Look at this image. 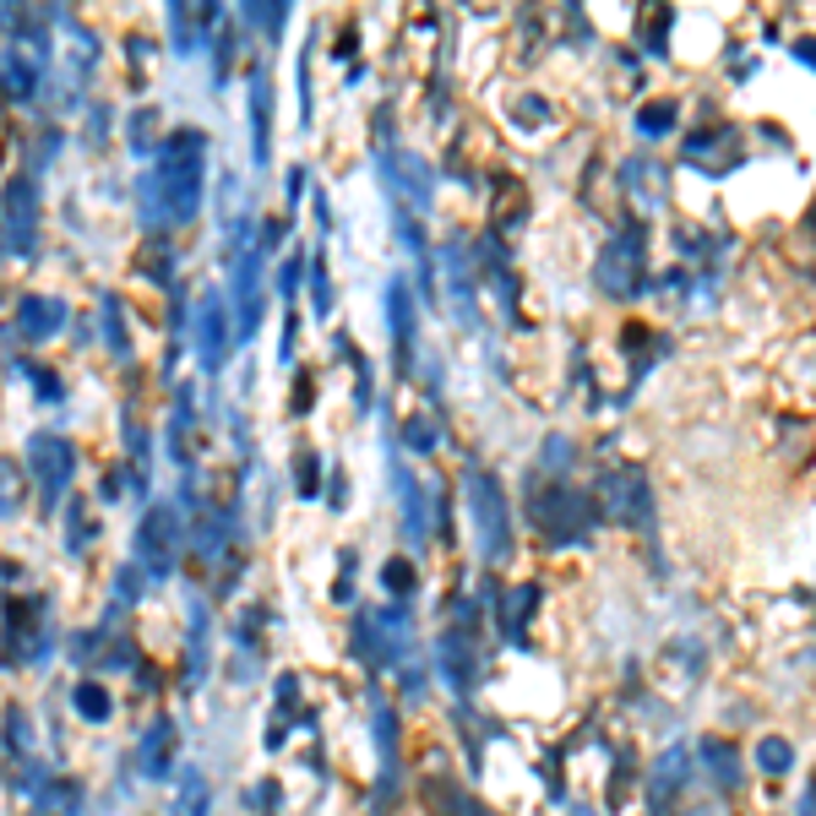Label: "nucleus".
<instances>
[{
	"label": "nucleus",
	"instance_id": "obj_29",
	"mask_svg": "<svg viewBox=\"0 0 816 816\" xmlns=\"http://www.w3.org/2000/svg\"><path fill=\"white\" fill-rule=\"evenodd\" d=\"M577 816H594V811H588V805H583V811H577Z\"/></svg>",
	"mask_w": 816,
	"mask_h": 816
},
{
	"label": "nucleus",
	"instance_id": "obj_25",
	"mask_svg": "<svg viewBox=\"0 0 816 816\" xmlns=\"http://www.w3.org/2000/svg\"><path fill=\"white\" fill-rule=\"evenodd\" d=\"M408 447H415V452H425V447H431V425H425V420L408 425Z\"/></svg>",
	"mask_w": 816,
	"mask_h": 816
},
{
	"label": "nucleus",
	"instance_id": "obj_21",
	"mask_svg": "<svg viewBox=\"0 0 816 816\" xmlns=\"http://www.w3.org/2000/svg\"><path fill=\"white\" fill-rule=\"evenodd\" d=\"M251 131H256V164H267V88H251Z\"/></svg>",
	"mask_w": 816,
	"mask_h": 816
},
{
	"label": "nucleus",
	"instance_id": "obj_3",
	"mask_svg": "<svg viewBox=\"0 0 816 816\" xmlns=\"http://www.w3.org/2000/svg\"><path fill=\"white\" fill-rule=\"evenodd\" d=\"M28 463H34L39 501H44V507H55V501L66 496L72 474H77V452H72V442H61V436H34V442H28Z\"/></svg>",
	"mask_w": 816,
	"mask_h": 816
},
{
	"label": "nucleus",
	"instance_id": "obj_14",
	"mask_svg": "<svg viewBox=\"0 0 816 816\" xmlns=\"http://www.w3.org/2000/svg\"><path fill=\"white\" fill-rule=\"evenodd\" d=\"M213 17H218L213 7H175V12H169V28H175V50H180V55H191V50H196V39H202V34L213 28Z\"/></svg>",
	"mask_w": 816,
	"mask_h": 816
},
{
	"label": "nucleus",
	"instance_id": "obj_16",
	"mask_svg": "<svg viewBox=\"0 0 816 816\" xmlns=\"http://www.w3.org/2000/svg\"><path fill=\"white\" fill-rule=\"evenodd\" d=\"M756 767H762L767 778H783V773L794 767V745H789L783 735H762V740H756Z\"/></svg>",
	"mask_w": 816,
	"mask_h": 816
},
{
	"label": "nucleus",
	"instance_id": "obj_13",
	"mask_svg": "<svg viewBox=\"0 0 816 816\" xmlns=\"http://www.w3.org/2000/svg\"><path fill=\"white\" fill-rule=\"evenodd\" d=\"M386 175H397V180H392V191L415 196V202H431V169H425L420 158H408V153H392V158H386Z\"/></svg>",
	"mask_w": 816,
	"mask_h": 816
},
{
	"label": "nucleus",
	"instance_id": "obj_9",
	"mask_svg": "<svg viewBox=\"0 0 816 816\" xmlns=\"http://www.w3.org/2000/svg\"><path fill=\"white\" fill-rule=\"evenodd\" d=\"M17 327H23V337L44 343V337H55V332L66 327V305H61V299H50V294H34V299H23Z\"/></svg>",
	"mask_w": 816,
	"mask_h": 816
},
{
	"label": "nucleus",
	"instance_id": "obj_8",
	"mask_svg": "<svg viewBox=\"0 0 816 816\" xmlns=\"http://www.w3.org/2000/svg\"><path fill=\"white\" fill-rule=\"evenodd\" d=\"M697 756H702V767H707V778H713V789H718V794H735V789H740V756H735V745H729V740L707 735V740L697 745Z\"/></svg>",
	"mask_w": 816,
	"mask_h": 816
},
{
	"label": "nucleus",
	"instance_id": "obj_19",
	"mask_svg": "<svg viewBox=\"0 0 816 816\" xmlns=\"http://www.w3.org/2000/svg\"><path fill=\"white\" fill-rule=\"evenodd\" d=\"M375 740H381V767L397 773V713L386 702L375 707Z\"/></svg>",
	"mask_w": 816,
	"mask_h": 816
},
{
	"label": "nucleus",
	"instance_id": "obj_18",
	"mask_svg": "<svg viewBox=\"0 0 816 816\" xmlns=\"http://www.w3.org/2000/svg\"><path fill=\"white\" fill-rule=\"evenodd\" d=\"M72 702H77V713H82L88 724H104V718H110V691L93 686V680H82V686L72 691Z\"/></svg>",
	"mask_w": 816,
	"mask_h": 816
},
{
	"label": "nucleus",
	"instance_id": "obj_23",
	"mask_svg": "<svg viewBox=\"0 0 816 816\" xmlns=\"http://www.w3.org/2000/svg\"><path fill=\"white\" fill-rule=\"evenodd\" d=\"M637 126H642V131H670V126H675V104H648V110L637 115Z\"/></svg>",
	"mask_w": 816,
	"mask_h": 816
},
{
	"label": "nucleus",
	"instance_id": "obj_6",
	"mask_svg": "<svg viewBox=\"0 0 816 816\" xmlns=\"http://www.w3.org/2000/svg\"><path fill=\"white\" fill-rule=\"evenodd\" d=\"M539 512H545V523H550V539H583V528H588V507H583V496L566 490V485H556V490L539 501Z\"/></svg>",
	"mask_w": 816,
	"mask_h": 816
},
{
	"label": "nucleus",
	"instance_id": "obj_5",
	"mask_svg": "<svg viewBox=\"0 0 816 816\" xmlns=\"http://www.w3.org/2000/svg\"><path fill=\"white\" fill-rule=\"evenodd\" d=\"M691 783V751L686 745H670V751H659L653 756V767H648V805L653 811H664L670 800H680V789Z\"/></svg>",
	"mask_w": 816,
	"mask_h": 816
},
{
	"label": "nucleus",
	"instance_id": "obj_27",
	"mask_svg": "<svg viewBox=\"0 0 816 816\" xmlns=\"http://www.w3.org/2000/svg\"><path fill=\"white\" fill-rule=\"evenodd\" d=\"M800 816H816V783L805 789V800H800Z\"/></svg>",
	"mask_w": 816,
	"mask_h": 816
},
{
	"label": "nucleus",
	"instance_id": "obj_11",
	"mask_svg": "<svg viewBox=\"0 0 816 816\" xmlns=\"http://www.w3.org/2000/svg\"><path fill=\"white\" fill-rule=\"evenodd\" d=\"M169 762H175V724H169V718H153L148 735H142V773H148V778H164Z\"/></svg>",
	"mask_w": 816,
	"mask_h": 816
},
{
	"label": "nucleus",
	"instance_id": "obj_4",
	"mask_svg": "<svg viewBox=\"0 0 816 816\" xmlns=\"http://www.w3.org/2000/svg\"><path fill=\"white\" fill-rule=\"evenodd\" d=\"M175 550H180V518H175V507H153L137 528V556L153 577H164L175 566Z\"/></svg>",
	"mask_w": 816,
	"mask_h": 816
},
{
	"label": "nucleus",
	"instance_id": "obj_17",
	"mask_svg": "<svg viewBox=\"0 0 816 816\" xmlns=\"http://www.w3.org/2000/svg\"><path fill=\"white\" fill-rule=\"evenodd\" d=\"M386 310H392L397 348H408V332H415V305H408V289H403V283H392V289H386Z\"/></svg>",
	"mask_w": 816,
	"mask_h": 816
},
{
	"label": "nucleus",
	"instance_id": "obj_26",
	"mask_svg": "<svg viewBox=\"0 0 816 816\" xmlns=\"http://www.w3.org/2000/svg\"><path fill=\"white\" fill-rule=\"evenodd\" d=\"M283 289H289V294L299 289V256H289V262H283Z\"/></svg>",
	"mask_w": 816,
	"mask_h": 816
},
{
	"label": "nucleus",
	"instance_id": "obj_22",
	"mask_svg": "<svg viewBox=\"0 0 816 816\" xmlns=\"http://www.w3.org/2000/svg\"><path fill=\"white\" fill-rule=\"evenodd\" d=\"M39 811H44V816H77V789H72V783H50V789L39 794Z\"/></svg>",
	"mask_w": 816,
	"mask_h": 816
},
{
	"label": "nucleus",
	"instance_id": "obj_20",
	"mask_svg": "<svg viewBox=\"0 0 816 816\" xmlns=\"http://www.w3.org/2000/svg\"><path fill=\"white\" fill-rule=\"evenodd\" d=\"M0 77H7V88H12L17 99H28V93H34V82H39V77H34V66H28L17 50H12L7 61H0Z\"/></svg>",
	"mask_w": 816,
	"mask_h": 816
},
{
	"label": "nucleus",
	"instance_id": "obj_10",
	"mask_svg": "<svg viewBox=\"0 0 816 816\" xmlns=\"http://www.w3.org/2000/svg\"><path fill=\"white\" fill-rule=\"evenodd\" d=\"M474 642H463V632H447L442 637V670H447V680H452V691L458 697H469V680H474Z\"/></svg>",
	"mask_w": 816,
	"mask_h": 816
},
{
	"label": "nucleus",
	"instance_id": "obj_2",
	"mask_svg": "<svg viewBox=\"0 0 816 816\" xmlns=\"http://www.w3.org/2000/svg\"><path fill=\"white\" fill-rule=\"evenodd\" d=\"M463 501H469V518H474V534H480L485 561H507V556H512V512H507L501 485H496L485 469H474V474L463 480Z\"/></svg>",
	"mask_w": 816,
	"mask_h": 816
},
{
	"label": "nucleus",
	"instance_id": "obj_7",
	"mask_svg": "<svg viewBox=\"0 0 816 816\" xmlns=\"http://www.w3.org/2000/svg\"><path fill=\"white\" fill-rule=\"evenodd\" d=\"M7 245L34 251V186L28 180H12L7 191Z\"/></svg>",
	"mask_w": 816,
	"mask_h": 816
},
{
	"label": "nucleus",
	"instance_id": "obj_28",
	"mask_svg": "<svg viewBox=\"0 0 816 816\" xmlns=\"http://www.w3.org/2000/svg\"><path fill=\"white\" fill-rule=\"evenodd\" d=\"M686 816H724V811H718V805H691Z\"/></svg>",
	"mask_w": 816,
	"mask_h": 816
},
{
	"label": "nucleus",
	"instance_id": "obj_15",
	"mask_svg": "<svg viewBox=\"0 0 816 816\" xmlns=\"http://www.w3.org/2000/svg\"><path fill=\"white\" fill-rule=\"evenodd\" d=\"M213 811V789H207V778L191 767V773H180V794H175V816H207Z\"/></svg>",
	"mask_w": 816,
	"mask_h": 816
},
{
	"label": "nucleus",
	"instance_id": "obj_1",
	"mask_svg": "<svg viewBox=\"0 0 816 816\" xmlns=\"http://www.w3.org/2000/svg\"><path fill=\"white\" fill-rule=\"evenodd\" d=\"M158 202H164V218L169 224H191L196 207H202V186H207V137L202 131H175L164 142V158H158Z\"/></svg>",
	"mask_w": 816,
	"mask_h": 816
},
{
	"label": "nucleus",
	"instance_id": "obj_12",
	"mask_svg": "<svg viewBox=\"0 0 816 816\" xmlns=\"http://www.w3.org/2000/svg\"><path fill=\"white\" fill-rule=\"evenodd\" d=\"M196 337H202V359H207V370H213V365H224V354H229V332H224V305H218V294H207V299H202V327H196Z\"/></svg>",
	"mask_w": 816,
	"mask_h": 816
},
{
	"label": "nucleus",
	"instance_id": "obj_24",
	"mask_svg": "<svg viewBox=\"0 0 816 816\" xmlns=\"http://www.w3.org/2000/svg\"><path fill=\"white\" fill-rule=\"evenodd\" d=\"M386 588L408 594V561H392V566H386Z\"/></svg>",
	"mask_w": 816,
	"mask_h": 816
}]
</instances>
